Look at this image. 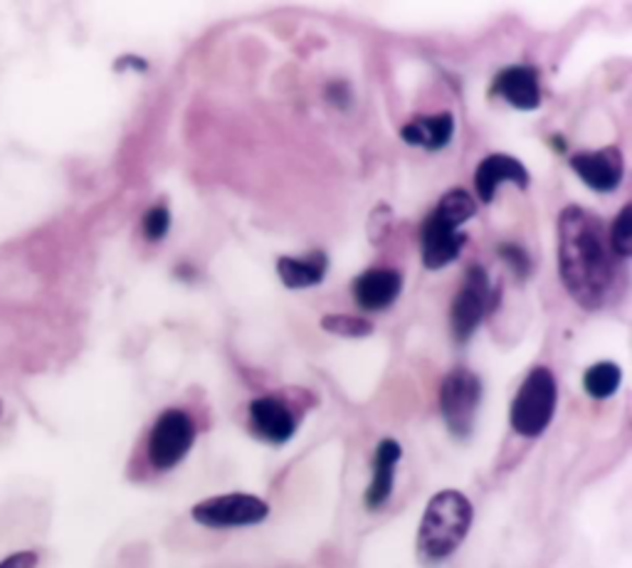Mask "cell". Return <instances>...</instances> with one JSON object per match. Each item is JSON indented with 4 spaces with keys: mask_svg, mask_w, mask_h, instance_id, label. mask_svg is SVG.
<instances>
[{
    "mask_svg": "<svg viewBox=\"0 0 632 568\" xmlns=\"http://www.w3.org/2000/svg\"><path fill=\"white\" fill-rule=\"evenodd\" d=\"M559 272L575 305L586 311L608 305L616 284L612 250L600 217L581 205L563 208L559 215Z\"/></svg>",
    "mask_w": 632,
    "mask_h": 568,
    "instance_id": "obj_1",
    "label": "cell"
},
{
    "mask_svg": "<svg viewBox=\"0 0 632 568\" xmlns=\"http://www.w3.org/2000/svg\"><path fill=\"white\" fill-rule=\"evenodd\" d=\"M475 509L457 489H442L428 501L418 532V554L426 561L452 556L469 534Z\"/></svg>",
    "mask_w": 632,
    "mask_h": 568,
    "instance_id": "obj_2",
    "label": "cell"
},
{
    "mask_svg": "<svg viewBox=\"0 0 632 568\" xmlns=\"http://www.w3.org/2000/svg\"><path fill=\"white\" fill-rule=\"evenodd\" d=\"M556 401H559V386H556L551 368H532L524 383L518 386L512 409H509V423H512L514 433L526 440L544 435L553 421Z\"/></svg>",
    "mask_w": 632,
    "mask_h": 568,
    "instance_id": "obj_3",
    "label": "cell"
},
{
    "mask_svg": "<svg viewBox=\"0 0 632 568\" xmlns=\"http://www.w3.org/2000/svg\"><path fill=\"white\" fill-rule=\"evenodd\" d=\"M479 401H482V381L477 374L460 366L445 376L440 388V411L455 438H469L477 421Z\"/></svg>",
    "mask_w": 632,
    "mask_h": 568,
    "instance_id": "obj_4",
    "label": "cell"
},
{
    "mask_svg": "<svg viewBox=\"0 0 632 568\" xmlns=\"http://www.w3.org/2000/svg\"><path fill=\"white\" fill-rule=\"evenodd\" d=\"M195 442V423L181 409H168L158 415L148 433V460L156 470H174L181 465Z\"/></svg>",
    "mask_w": 632,
    "mask_h": 568,
    "instance_id": "obj_5",
    "label": "cell"
},
{
    "mask_svg": "<svg viewBox=\"0 0 632 568\" xmlns=\"http://www.w3.org/2000/svg\"><path fill=\"white\" fill-rule=\"evenodd\" d=\"M195 524L207 529H235V526H254L265 522L270 517V505L265 499L245 495V492H232V495H220L198 501L191 509Z\"/></svg>",
    "mask_w": 632,
    "mask_h": 568,
    "instance_id": "obj_6",
    "label": "cell"
},
{
    "mask_svg": "<svg viewBox=\"0 0 632 568\" xmlns=\"http://www.w3.org/2000/svg\"><path fill=\"white\" fill-rule=\"evenodd\" d=\"M487 305H489L487 272L485 268H469L465 274V282H462V287L450 307V327L457 344H465V341L475 334L479 321L487 315Z\"/></svg>",
    "mask_w": 632,
    "mask_h": 568,
    "instance_id": "obj_7",
    "label": "cell"
},
{
    "mask_svg": "<svg viewBox=\"0 0 632 568\" xmlns=\"http://www.w3.org/2000/svg\"><path fill=\"white\" fill-rule=\"evenodd\" d=\"M467 245V233L460 230L457 223H452L438 211H432L422 225V264L428 270H442L450 262L460 258L462 248Z\"/></svg>",
    "mask_w": 632,
    "mask_h": 568,
    "instance_id": "obj_8",
    "label": "cell"
},
{
    "mask_svg": "<svg viewBox=\"0 0 632 568\" xmlns=\"http://www.w3.org/2000/svg\"><path fill=\"white\" fill-rule=\"evenodd\" d=\"M571 168L579 178L596 193L616 191L625 174V161L618 146H606L600 151H581L571 156Z\"/></svg>",
    "mask_w": 632,
    "mask_h": 568,
    "instance_id": "obj_9",
    "label": "cell"
},
{
    "mask_svg": "<svg viewBox=\"0 0 632 568\" xmlns=\"http://www.w3.org/2000/svg\"><path fill=\"white\" fill-rule=\"evenodd\" d=\"M250 428L260 440L285 445L297 433V418L277 395H262L250 403Z\"/></svg>",
    "mask_w": 632,
    "mask_h": 568,
    "instance_id": "obj_10",
    "label": "cell"
},
{
    "mask_svg": "<svg viewBox=\"0 0 632 568\" xmlns=\"http://www.w3.org/2000/svg\"><path fill=\"white\" fill-rule=\"evenodd\" d=\"M489 94L502 97L514 109L532 111L541 107V87H539V72L529 64H514V68L502 70L492 82Z\"/></svg>",
    "mask_w": 632,
    "mask_h": 568,
    "instance_id": "obj_11",
    "label": "cell"
},
{
    "mask_svg": "<svg viewBox=\"0 0 632 568\" xmlns=\"http://www.w3.org/2000/svg\"><path fill=\"white\" fill-rule=\"evenodd\" d=\"M529 170L524 168L522 161H516L506 154H492L479 164L475 174V191L482 203H492L502 184H514L526 191L529 188Z\"/></svg>",
    "mask_w": 632,
    "mask_h": 568,
    "instance_id": "obj_12",
    "label": "cell"
},
{
    "mask_svg": "<svg viewBox=\"0 0 632 568\" xmlns=\"http://www.w3.org/2000/svg\"><path fill=\"white\" fill-rule=\"evenodd\" d=\"M403 277L401 272L389 268H375L363 272L354 280V299L356 305L366 311L389 309L395 299L401 297Z\"/></svg>",
    "mask_w": 632,
    "mask_h": 568,
    "instance_id": "obj_13",
    "label": "cell"
},
{
    "mask_svg": "<svg viewBox=\"0 0 632 568\" xmlns=\"http://www.w3.org/2000/svg\"><path fill=\"white\" fill-rule=\"evenodd\" d=\"M403 454V448L398 440L385 438L379 442L373 454V477L371 485L366 489V509H381L385 501L393 495V480H395V468H398V460Z\"/></svg>",
    "mask_w": 632,
    "mask_h": 568,
    "instance_id": "obj_14",
    "label": "cell"
},
{
    "mask_svg": "<svg viewBox=\"0 0 632 568\" xmlns=\"http://www.w3.org/2000/svg\"><path fill=\"white\" fill-rule=\"evenodd\" d=\"M452 134H455V117H452L450 111L432 114V117H418L401 129V139L405 144L428 151L445 149L452 141Z\"/></svg>",
    "mask_w": 632,
    "mask_h": 568,
    "instance_id": "obj_15",
    "label": "cell"
},
{
    "mask_svg": "<svg viewBox=\"0 0 632 568\" xmlns=\"http://www.w3.org/2000/svg\"><path fill=\"white\" fill-rule=\"evenodd\" d=\"M326 270H329V258L322 250L309 252L307 258H279L277 260L279 280L289 289H307V287H314V284H322Z\"/></svg>",
    "mask_w": 632,
    "mask_h": 568,
    "instance_id": "obj_16",
    "label": "cell"
},
{
    "mask_svg": "<svg viewBox=\"0 0 632 568\" xmlns=\"http://www.w3.org/2000/svg\"><path fill=\"white\" fill-rule=\"evenodd\" d=\"M622 381V368L612 362H600L591 366L586 376H583V388L593 398V401H606V398L616 395Z\"/></svg>",
    "mask_w": 632,
    "mask_h": 568,
    "instance_id": "obj_17",
    "label": "cell"
},
{
    "mask_svg": "<svg viewBox=\"0 0 632 568\" xmlns=\"http://www.w3.org/2000/svg\"><path fill=\"white\" fill-rule=\"evenodd\" d=\"M436 211L442 213L445 217H450L452 223H457L462 227L469 221V217H475L477 203H475V198H472L467 191H462V188H455V191H448L445 196L440 198V203H438Z\"/></svg>",
    "mask_w": 632,
    "mask_h": 568,
    "instance_id": "obj_18",
    "label": "cell"
},
{
    "mask_svg": "<svg viewBox=\"0 0 632 568\" xmlns=\"http://www.w3.org/2000/svg\"><path fill=\"white\" fill-rule=\"evenodd\" d=\"M610 250L616 258L628 260L632 255V205L625 203L610 227Z\"/></svg>",
    "mask_w": 632,
    "mask_h": 568,
    "instance_id": "obj_19",
    "label": "cell"
},
{
    "mask_svg": "<svg viewBox=\"0 0 632 568\" xmlns=\"http://www.w3.org/2000/svg\"><path fill=\"white\" fill-rule=\"evenodd\" d=\"M322 329L329 331V334H336L344 339H366L373 334L371 321L348 317V315H326L322 319Z\"/></svg>",
    "mask_w": 632,
    "mask_h": 568,
    "instance_id": "obj_20",
    "label": "cell"
},
{
    "mask_svg": "<svg viewBox=\"0 0 632 568\" xmlns=\"http://www.w3.org/2000/svg\"><path fill=\"white\" fill-rule=\"evenodd\" d=\"M144 235L151 242H162L166 238L168 227H171V213H168L166 205H154L144 215Z\"/></svg>",
    "mask_w": 632,
    "mask_h": 568,
    "instance_id": "obj_21",
    "label": "cell"
},
{
    "mask_svg": "<svg viewBox=\"0 0 632 568\" xmlns=\"http://www.w3.org/2000/svg\"><path fill=\"white\" fill-rule=\"evenodd\" d=\"M499 255H502V258L509 262V268H512L518 277H526V274H529L532 260H529V255L518 248V245H514V242L502 245V248H499Z\"/></svg>",
    "mask_w": 632,
    "mask_h": 568,
    "instance_id": "obj_22",
    "label": "cell"
},
{
    "mask_svg": "<svg viewBox=\"0 0 632 568\" xmlns=\"http://www.w3.org/2000/svg\"><path fill=\"white\" fill-rule=\"evenodd\" d=\"M37 554L35 552H17L0 561V568H35Z\"/></svg>",
    "mask_w": 632,
    "mask_h": 568,
    "instance_id": "obj_23",
    "label": "cell"
},
{
    "mask_svg": "<svg viewBox=\"0 0 632 568\" xmlns=\"http://www.w3.org/2000/svg\"><path fill=\"white\" fill-rule=\"evenodd\" d=\"M326 99L334 104H338V107H346L348 102H351V94H348V87L342 82H334V84H329V90H326Z\"/></svg>",
    "mask_w": 632,
    "mask_h": 568,
    "instance_id": "obj_24",
    "label": "cell"
},
{
    "mask_svg": "<svg viewBox=\"0 0 632 568\" xmlns=\"http://www.w3.org/2000/svg\"><path fill=\"white\" fill-rule=\"evenodd\" d=\"M0 413H3V405H0Z\"/></svg>",
    "mask_w": 632,
    "mask_h": 568,
    "instance_id": "obj_25",
    "label": "cell"
}]
</instances>
